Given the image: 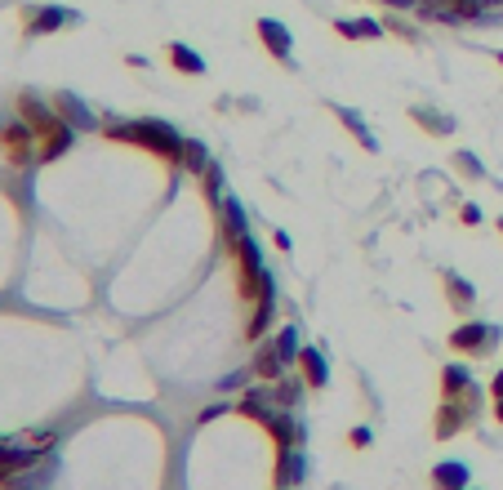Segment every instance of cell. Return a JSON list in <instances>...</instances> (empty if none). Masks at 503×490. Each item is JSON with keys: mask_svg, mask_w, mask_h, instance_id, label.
Returning a JSON list of instances; mask_svg holds the SVG:
<instances>
[{"mask_svg": "<svg viewBox=\"0 0 503 490\" xmlns=\"http://www.w3.org/2000/svg\"><path fill=\"white\" fill-rule=\"evenodd\" d=\"M108 138H121V143H134V147H147V152H156L160 161L183 165V143H187V138H178V129H174V125H165V121L108 125Z\"/></svg>", "mask_w": 503, "mask_h": 490, "instance_id": "cell-1", "label": "cell"}, {"mask_svg": "<svg viewBox=\"0 0 503 490\" xmlns=\"http://www.w3.org/2000/svg\"><path fill=\"white\" fill-rule=\"evenodd\" d=\"M0 138H4V156H9L13 165H27V161H40V147H36V138H40V134H36V129H31L27 121L4 125V134H0Z\"/></svg>", "mask_w": 503, "mask_h": 490, "instance_id": "cell-2", "label": "cell"}, {"mask_svg": "<svg viewBox=\"0 0 503 490\" xmlns=\"http://www.w3.org/2000/svg\"><path fill=\"white\" fill-rule=\"evenodd\" d=\"M450 344H455L459 353L486 357V353H495V344H499V330H495V326H459V330L450 335Z\"/></svg>", "mask_w": 503, "mask_h": 490, "instance_id": "cell-3", "label": "cell"}, {"mask_svg": "<svg viewBox=\"0 0 503 490\" xmlns=\"http://www.w3.org/2000/svg\"><path fill=\"white\" fill-rule=\"evenodd\" d=\"M81 13L76 9H63V4H45L36 13H27V36H45V31H58L63 22H76Z\"/></svg>", "mask_w": 503, "mask_h": 490, "instance_id": "cell-4", "label": "cell"}, {"mask_svg": "<svg viewBox=\"0 0 503 490\" xmlns=\"http://www.w3.org/2000/svg\"><path fill=\"white\" fill-rule=\"evenodd\" d=\"M258 40L267 45V54H276L281 63H290V54H294V40H290L285 22H276V18H258Z\"/></svg>", "mask_w": 503, "mask_h": 490, "instance_id": "cell-5", "label": "cell"}, {"mask_svg": "<svg viewBox=\"0 0 503 490\" xmlns=\"http://www.w3.org/2000/svg\"><path fill=\"white\" fill-rule=\"evenodd\" d=\"M441 388H446L450 401H468V406H477V383H473V374H468L464 366L441 370Z\"/></svg>", "mask_w": 503, "mask_h": 490, "instance_id": "cell-6", "label": "cell"}, {"mask_svg": "<svg viewBox=\"0 0 503 490\" xmlns=\"http://www.w3.org/2000/svg\"><path fill=\"white\" fill-rule=\"evenodd\" d=\"M468 419H473L468 401H450V397H446V406H441V415H437V437H450V433H459Z\"/></svg>", "mask_w": 503, "mask_h": 490, "instance_id": "cell-7", "label": "cell"}, {"mask_svg": "<svg viewBox=\"0 0 503 490\" xmlns=\"http://www.w3.org/2000/svg\"><path fill=\"white\" fill-rule=\"evenodd\" d=\"M303 468H308V459H303L299 446H294V451H281V459H276V482H281V486H299Z\"/></svg>", "mask_w": 503, "mask_h": 490, "instance_id": "cell-8", "label": "cell"}, {"mask_svg": "<svg viewBox=\"0 0 503 490\" xmlns=\"http://www.w3.org/2000/svg\"><path fill=\"white\" fill-rule=\"evenodd\" d=\"M299 366H303V383H312V388H325L330 383V370H325L321 348H303L299 353Z\"/></svg>", "mask_w": 503, "mask_h": 490, "instance_id": "cell-9", "label": "cell"}, {"mask_svg": "<svg viewBox=\"0 0 503 490\" xmlns=\"http://www.w3.org/2000/svg\"><path fill=\"white\" fill-rule=\"evenodd\" d=\"M468 464H437L432 468V486L437 490H468Z\"/></svg>", "mask_w": 503, "mask_h": 490, "instance_id": "cell-10", "label": "cell"}, {"mask_svg": "<svg viewBox=\"0 0 503 490\" xmlns=\"http://www.w3.org/2000/svg\"><path fill=\"white\" fill-rule=\"evenodd\" d=\"M72 147V125H54L49 134H40V161H54V156H63Z\"/></svg>", "mask_w": 503, "mask_h": 490, "instance_id": "cell-11", "label": "cell"}, {"mask_svg": "<svg viewBox=\"0 0 503 490\" xmlns=\"http://www.w3.org/2000/svg\"><path fill=\"white\" fill-rule=\"evenodd\" d=\"M169 63H174V67H178L183 76H205V58H201L196 49H187V45H178V40L169 45Z\"/></svg>", "mask_w": 503, "mask_h": 490, "instance_id": "cell-12", "label": "cell"}, {"mask_svg": "<svg viewBox=\"0 0 503 490\" xmlns=\"http://www.w3.org/2000/svg\"><path fill=\"white\" fill-rule=\"evenodd\" d=\"M334 31H339V36H348V40H375V36H383V27H378L375 18H352V22H348V18H339V22H334Z\"/></svg>", "mask_w": 503, "mask_h": 490, "instance_id": "cell-13", "label": "cell"}, {"mask_svg": "<svg viewBox=\"0 0 503 490\" xmlns=\"http://www.w3.org/2000/svg\"><path fill=\"white\" fill-rule=\"evenodd\" d=\"M54 112H58L63 121L72 125V129H90V125H94V117H90V112H85V108H81V103H76L72 94H63V99L54 103Z\"/></svg>", "mask_w": 503, "mask_h": 490, "instance_id": "cell-14", "label": "cell"}, {"mask_svg": "<svg viewBox=\"0 0 503 490\" xmlns=\"http://www.w3.org/2000/svg\"><path fill=\"white\" fill-rule=\"evenodd\" d=\"M210 165H214V161H210V152H205V143H196V138H187V143H183V170H192V174L201 179V174H205Z\"/></svg>", "mask_w": 503, "mask_h": 490, "instance_id": "cell-15", "label": "cell"}, {"mask_svg": "<svg viewBox=\"0 0 503 490\" xmlns=\"http://www.w3.org/2000/svg\"><path fill=\"white\" fill-rule=\"evenodd\" d=\"M272 348L281 353V362H285V366H290V362H299V353H303V348H299V330H294V326L276 330V335H272Z\"/></svg>", "mask_w": 503, "mask_h": 490, "instance_id": "cell-16", "label": "cell"}, {"mask_svg": "<svg viewBox=\"0 0 503 490\" xmlns=\"http://www.w3.org/2000/svg\"><path fill=\"white\" fill-rule=\"evenodd\" d=\"M281 370H285V362H281V353L267 344L263 353H258V362H254V374L258 379H281Z\"/></svg>", "mask_w": 503, "mask_h": 490, "instance_id": "cell-17", "label": "cell"}, {"mask_svg": "<svg viewBox=\"0 0 503 490\" xmlns=\"http://www.w3.org/2000/svg\"><path fill=\"white\" fill-rule=\"evenodd\" d=\"M339 121H343V125H348V129H352V134H357V138H361V147H370V152H375V147H378L375 138H370V129H366V121H361L357 112H348V108H339Z\"/></svg>", "mask_w": 503, "mask_h": 490, "instance_id": "cell-18", "label": "cell"}, {"mask_svg": "<svg viewBox=\"0 0 503 490\" xmlns=\"http://www.w3.org/2000/svg\"><path fill=\"white\" fill-rule=\"evenodd\" d=\"M446 290H450L455 308H468V303H473V285H468V281H459V276H446Z\"/></svg>", "mask_w": 503, "mask_h": 490, "instance_id": "cell-19", "label": "cell"}, {"mask_svg": "<svg viewBox=\"0 0 503 490\" xmlns=\"http://www.w3.org/2000/svg\"><path fill=\"white\" fill-rule=\"evenodd\" d=\"M414 121H428V129H437V134H446V129H450L446 117H432V112H419V108H414Z\"/></svg>", "mask_w": 503, "mask_h": 490, "instance_id": "cell-20", "label": "cell"}, {"mask_svg": "<svg viewBox=\"0 0 503 490\" xmlns=\"http://www.w3.org/2000/svg\"><path fill=\"white\" fill-rule=\"evenodd\" d=\"M464 223H481V210L477 206H464Z\"/></svg>", "mask_w": 503, "mask_h": 490, "instance_id": "cell-21", "label": "cell"}, {"mask_svg": "<svg viewBox=\"0 0 503 490\" xmlns=\"http://www.w3.org/2000/svg\"><path fill=\"white\" fill-rule=\"evenodd\" d=\"M352 442L357 446H370V428H352Z\"/></svg>", "mask_w": 503, "mask_h": 490, "instance_id": "cell-22", "label": "cell"}, {"mask_svg": "<svg viewBox=\"0 0 503 490\" xmlns=\"http://www.w3.org/2000/svg\"><path fill=\"white\" fill-rule=\"evenodd\" d=\"M383 4H392V9H410V4H419V0H383Z\"/></svg>", "mask_w": 503, "mask_h": 490, "instance_id": "cell-23", "label": "cell"}, {"mask_svg": "<svg viewBox=\"0 0 503 490\" xmlns=\"http://www.w3.org/2000/svg\"><path fill=\"white\" fill-rule=\"evenodd\" d=\"M495 397H503V370H499V379H495Z\"/></svg>", "mask_w": 503, "mask_h": 490, "instance_id": "cell-24", "label": "cell"}, {"mask_svg": "<svg viewBox=\"0 0 503 490\" xmlns=\"http://www.w3.org/2000/svg\"><path fill=\"white\" fill-rule=\"evenodd\" d=\"M495 415H499V419H503V397H499V410H495Z\"/></svg>", "mask_w": 503, "mask_h": 490, "instance_id": "cell-25", "label": "cell"}, {"mask_svg": "<svg viewBox=\"0 0 503 490\" xmlns=\"http://www.w3.org/2000/svg\"><path fill=\"white\" fill-rule=\"evenodd\" d=\"M499 228H503V219H499Z\"/></svg>", "mask_w": 503, "mask_h": 490, "instance_id": "cell-26", "label": "cell"}, {"mask_svg": "<svg viewBox=\"0 0 503 490\" xmlns=\"http://www.w3.org/2000/svg\"><path fill=\"white\" fill-rule=\"evenodd\" d=\"M499 63H503V54H499Z\"/></svg>", "mask_w": 503, "mask_h": 490, "instance_id": "cell-27", "label": "cell"}]
</instances>
